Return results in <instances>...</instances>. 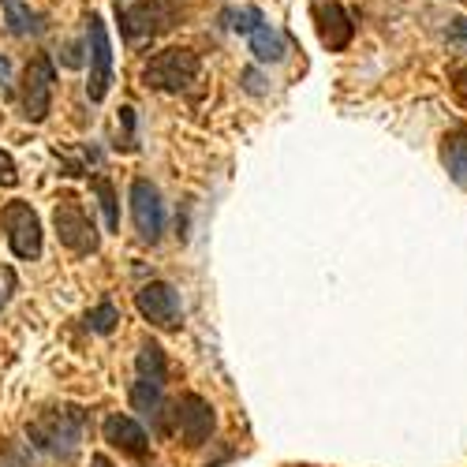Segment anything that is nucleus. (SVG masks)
Here are the masks:
<instances>
[{
  "mask_svg": "<svg viewBox=\"0 0 467 467\" xmlns=\"http://www.w3.org/2000/svg\"><path fill=\"white\" fill-rule=\"evenodd\" d=\"M87 426H90L87 408L60 404V408H46L42 415H34L26 422V438H30L34 449H42L46 456L71 463L75 456H79L83 441H87Z\"/></svg>",
  "mask_w": 467,
  "mask_h": 467,
  "instance_id": "f257e3e1",
  "label": "nucleus"
},
{
  "mask_svg": "<svg viewBox=\"0 0 467 467\" xmlns=\"http://www.w3.org/2000/svg\"><path fill=\"white\" fill-rule=\"evenodd\" d=\"M165 378H169V363L161 344L146 340L139 348V359H135V385H131V408L146 419L158 422L165 415Z\"/></svg>",
  "mask_w": 467,
  "mask_h": 467,
  "instance_id": "f03ea898",
  "label": "nucleus"
},
{
  "mask_svg": "<svg viewBox=\"0 0 467 467\" xmlns=\"http://www.w3.org/2000/svg\"><path fill=\"white\" fill-rule=\"evenodd\" d=\"M199 71H202L199 53H191V49H161V53H153L146 60L142 87L161 90V94H180V90H187L194 79H199Z\"/></svg>",
  "mask_w": 467,
  "mask_h": 467,
  "instance_id": "7ed1b4c3",
  "label": "nucleus"
},
{
  "mask_svg": "<svg viewBox=\"0 0 467 467\" xmlns=\"http://www.w3.org/2000/svg\"><path fill=\"white\" fill-rule=\"evenodd\" d=\"M53 224H57V236L71 254H94L98 251V228L87 217L83 202L75 194H60L57 206H53Z\"/></svg>",
  "mask_w": 467,
  "mask_h": 467,
  "instance_id": "20e7f679",
  "label": "nucleus"
},
{
  "mask_svg": "<svg viewBox=\"0 0 467 467\" xmlns=\"http://www.w3.org/2000/svg\"><path fill=\"white\" fill-rule=\"evenodd\" d=\"M0 224L8 232V247L16 258H23V262L42 258V221H37L30 202H19V199L8 202L0 210Z\"/></svg>",
  "mask_w": 467,
  "mask_h": 467,
  "instance_id": "39448f33",
  "label": "nucleus"
},
{
  "mask_svg": "<svg viewBox=\"0 0 467 467\" xmlns=\"http://www.w3.org/2000/svg\"><path fill=\"white\" fill-rule=\"evenodd\" d=\"M53 83H57V71L53 60L46 53H37L26 71H23V116L30 124H46L49 120V109H53Z\"/></svg>",
  "mask_w": 467,
  "mask_h": 467,
  "instance_id": "423d86ee",
  "label": "nucleus"
},
{
  "mask_svg": "<svg viewBox=\"0 0 467 467\" xmlns=\"http://www.w3.org/2000/svg\"><path fill=\"white\" fill-rule=\"evenodd\" d=\"M180 19V8L172 0H135L131 8H120V34L128 42H139V37H153L169 30Z\"/></svg>",
  "mask_w": 467,
  "mask_h": 467,
  "instance_id": "0eeeda50",
  "label": "nucleus"
},
{
  "mask_svg": "<svg viewBox=\"0 0 467 467\" xmlns=\"http://www.w3.org/2000/svg\"><path fill=\"white\" fill-rule=\"evenodd\" d=\"M135 306L139 315L153 326V329H180L183 322V303H180V292L169 285V281H150L135 292Z\"/></svg>",
  "mask_w": 467,
  "mask_h": 467,
  "instance_id": "6e6552de",
  "label": "nucleus"
},
{
  "mask_svg": "<svg viewBox=\"0 0 467 467\" xmlns=\"http://www.w3.org/2000/svg\"><path fill=\"white\" fill-rule=\"evenodd\" d=\"M172 419H176V431L183 438L187 449H199L210 441L213 434V426H217V415L210 408V400H202L199 393H183L172 408Z\"/></svg>",
  "mask_w": 467,
  "mask_h": 467,
  "instance_id": "1a4fd4ad",
  "label": "nucleus"
},
{
  "mask_svg": "<svg viewBox=\"0 0 467 467\" xmlns=\"http://www.w3.org/2000/svg\"><path fill=\"white\" fill-rule=\"evenodd\" d=\"M131 217H135V228L146 244H158L165 236V202H161V191L153 187L150 180H135L131 183Z\"/></svg>",
  "mask_w": 467,
  "mask_h": 467,
  "instance_id": "9d476101",
  "label": "nucleus"
},
{
  "mask_svg": "<svg viewBox=\"0 0 467 467\" xmlns=\"http://www.w3.org/2000/svg\"><path fill=\"white\" fill-rule=\"evenodd\" d=\"M90 83L87 94L90 101H105L109 87H112V46H109V30L101 23L98 12H90Z\"/></svg>",
  "mask_w": 467,
  "mask_h": 467,
  "instance_id": "9b49d317",
  "label": "nucleus"
},
{
  "mask_svg": "<svg viewBox=\"0 0 467 467\" xmlns=\"http://www.w3.org/2000/svg\"><path fill=\"white\" fill-rule=\"evenodd\" d=\"M315 23H318V37L326 49H348V42L356 37V23L337 0H315Z\"/></svg>",
  "mask_w": 467,
  "mask_h": 467,
  "instance_id": "f8f14e48",
  "label": "nucleus"
},
{
  "mask_svg": "<svg viewBox=\"0 0 467 467\" xmlns=\"http://www.w3.org/2000/svg\"><path fill=\"white\" fill-rule=\"evenodd\" d=\"M101 434H105V441L112 449H120L124 456L146 460V452H150V438H146V431H142V426L131 415H109L101 422Z\"/></svg>",
  "mask_w": 467,
  "mask_h": 467,
  "instance_id": "ddd939ff",
  "label": "nucleus"
},
{
  "mask_svg": "<svg viewBox=\"0 0 467 467\" xmlns=\"http://www.w3.org/2000/svg\"><path fill=\"white\" fill-rule=\"evenodd\" d=\"M247 37H251V53H254V60H262V64H277V60L288 57V37H285L277 26L258 23Z\"/></svg>",
  "mask_w": 467,
  "mask_h": 467,
  "instance_id": "4468645a",
  "label": "nucleus"
},
{
  "mask_svg": "<svg viewBox=\"0 0 467 467\" xmlns=\"http://www.w3.org/2000/svg\"><path fill=\"white\" fill-rule=\"evenodd\" d=\"M0 5H5V23H8V30L16 37H34V34L46 30L42 16H37L26 0H0Z\"/></svg>",
  "mask_w": 467,
  "mask_h": 467,
  "instance_id": "2eb2a0df",
  "label": "nucleus"
},
{
  "mask_svg": "<svg viewBox=\"0 0 467 467\" xmlns=\"http://www.w3.org/2000/svg\"><path fill=\"white\" fill-rule=\"evenodd\" d=\"M441 161H445V169H449V176H452L456 183H467V128L445 135V142H441Z\"/></svg>",
  "mask_w": 467,
  "mask_h": 467,
  "instance_id": "dca6fc26",
  "label": "nucleus"
},
{
  "mask_svg": "<svg viewBox=\"0 0 467 467\" xmlns=\"http://www.w3.org/2000/svg\"><path fill=\"white\" fill-rule=\"evenodd\" d=\"M116 326H120V310H116V303H98V306H90L87 310V329L90 333H98V337H109Z\"/></svg>",
  "mask_w": 467,
  "mask_h": 467,
  "instance_id": "f3484780",
  "label": "nucleus"
},
{
  "mask_svg": "<svg viewBox=\"0 0 467 467\" xmlns=\"http://www.w3.org/2000/svg\"><path fill=\"white\" fill-rule=\"evenodd\" d=\"M90 191L101 199V210H105V224H109V232H116V228H120V210H116V191H112V183H109L105 176H94V180H90Z\"/></svg>",
  "mask_w": 467,
  "mask_h": 467,
  "instance_id": "a211bd4d",
  "label": "nucleus"
},
{
  "mask_svg": "<svg viewBox=\"0 0 467 467\" xmlns=\"http://www.w3.org/2000/svg\"><path fill=\"white\" fill-rule=\"evenodd\" d=\"M258 23H262L258 8H228V12H224V26H228V30H240V34H251V30H254Z\"/></svg>",
  "mask_w": 467,
  "mask_h": 467,
  "instance_id": "6ab92c4d",
  "label": "nucleus"
},
{
  "mask_svg": "<svg viewBox=\"0 0 467 467\" xmlns=\"http://www.w3.org/2000/svg\"><path fill=\"white\" fill-rule=\"evenodd\" d=\"M445 42H449L452 49L467 53V16H456V19L449 23V30H445Z\"/></svg>",
  "mask_w": 467,
  "mask_h": 467,
  "instance_id": "aec40b11",
  "label": "nucleus"
},
{
  "mask_svg": "<svg viewBox=\"0 0 467 467\" xmlns=\"http://www.w3.org/2000/svg\"><path fill=\"white\" fill-rule=\"evenodd\" d=\"M19 183V169L8 150H0V187H16Z\"/></svg>",
  "mask_w": 467,
  "mask_h": 467,
  "instance_id": "412c9836",
  "label": "nucleus"
},
{
  "mask_svg": "<svg viewBox=\"0 0 467 467\" xmlns=\"http://www.w3.org/2000/svg\"><path fill=\"white\" fill-rule=\"evenodd\" d=\"M12 288H16V274H12V269H5V274H0V306L12 299Z\"/></svg>",
  "mask_w": 467,
  "mask_h": 467,
  "instance_id": "4be33fe9",
  "label": "nucleus"
},
{
  "mask_svg": "<svg viewBox=\"0 0 467 467\" xmlns=\"http://www.w3.org/2000/svg\"><path fill=\"white\" fill-rule=\"evenodd\" d=\"M244 87H247L251 94H265V87H262V75H258L254 67H247V71H244Z\"/></svg>",
  "mask_w": 467,
  "mask_h": 467,
  "instance_id": "5701e85b",
  "label": "nucleus"
},
{
  "mask_svg": "<svg viewBox=\"0 0 467 467\" xmlns=\"http://www.w3.org/2000/svg\"><path fill=\"white\" fill-rule=\"evenodd\" d=\"M67 67H79L83 64V57H79V46H64V57H60Z\"/></svg>",
  "mask_w": 467,
  "mask_h": 467,
  "instance_id": "b1692460",
  "label": "nucleus"
},
{
  "mask_svg": "<svg viewBox=\"0 0 467 467\" xmlns=\"http://www.w3.org/2000/svg\"><path fill=\"white\" fill-rule=\"evenodd\" d=\"M452 87H456V94L467 101V67H460V71L452 75Z\"/></svg>",
  "mask_w": 467,
  "mask_h": 467,
  "instance_id": "393cba45",
  "label": "nucleus"
},
{
  "mask_svg": "<svg viewBox=\"0 0 467 467\" xmlns=\"http://www.w3.org/2000/svg\"><path fill=\"white\" fill-rule=\"evenodd\" d=\"M0 87H12V64H8V57H0Z\"/></svg>",
  "mask_w": 467,
  "mask_h": 467,
  "instance_id": "a878e982",
  "label": "nucleus"
},
{
  "mask_svg": "<svg viewBox=\"0 0 467 467\" xmlns=\"http://www.w3.org/2000/svg\"><path fill=\"white\" fill-rule=\"evenodd\" d=\"M90 467H112V463H109L105 456H94V460H90Z\"/></svg>",
  "mask_w": 467,
  "mask_h": 467,
  "instance_id": "bb28decb",
  "label": "nucleus"
},
{
  "mask_svg": "<svg viewBox=\"0 0 467 467\" xmlns=\"http://www.w3.org/2000/svg\"><path fill=\"white\" fill-rule=\"evenodd\" d=\"M0 467H8V463H5V460H0ZM16 467H23V460H16Z\"/></svg>",
  "mask_w": 467,
  "mask_h": 467,
  "instance_id": "cd10ccee",
  "label": "nucleus"
},
{
  "mask_svg": "<svg viewBox=\"0 0 467 467\" xmlns=\"http://www.w3.org/2000/svg\"><path fill=\"white\" fill-rule=\"evenodd\" d=\"M116 5H120V0H116Z\"/></svg>",
  "mask_w": 467,
  "mask_h": 467,
  "instance_id": "c85d7f7f",
  "label": "nucleus"
}]
</instances>
